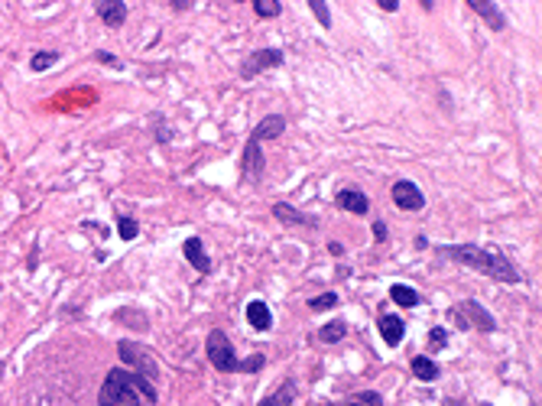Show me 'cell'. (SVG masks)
<instances>
[{
	"instance_id": "cell-3",
	"label": "cell",
	"mask_w": 542,
	"mask_h": 406,
	"mask_svg": "<svg viewBox=\"0 0 542 406\" xmlns=\"http://www.w3.org/2000/svg\"><path fill=\"white\" fill-rule=\"evenodd\" d=\"M208 358H211V364H215L221 374H241V358H237L231 338H227L221 329H215L208 335Z\"/></svg>"
},
{
	"instance_id": "cell-2",
	"label": "cell",
	"mask_w": 542,
	"mask_h": 406,
	"mask_svg": "<svg viewBox=\"0 0 542 406\" xmlns=\"http://www.w3.org/2000/svg\"><path fill=\"white\" fill-rule=\"evenodd\" d=\"M442 254L451 257V260H458V264H465V266H471L477 273L494 276L500 283H520V280H523L513 260H510L504 250H497V247L461 244V247H442Z\"/></svg>"
},
{
	"instance_id": "cell-10",
	"label": "cell",
	"mask_w": 542,
	"mask_h": 406,
	"mask_svg": "<svg viewBox=\"0 0 542 406\" xmlns=\"http://www.w3.org/2000/svg\"><path fill=\"white\" fill-rule=\"evenodd\" d=\"M296 400H299V384L289 377V380H283V384L273 390L270 397H263L257 406H292Z\"/></svg>"
},
{
	"instance_id": "cell-19",
	"label": "cell",
	"mask_w": 542,
	"mask_h": 406,
	"mask_svg": "<svg viewBox=\"0 0 542 406\" xmlns=\"http://www.w3.org/2000/svg\"><path fill=\"white\" fill-rule=\"evenodd\" d=\"M390 299L396 306H406V309H412V306H419L422 303V296L412 290V286H402V283H393L390 286Z\"/></svg>"
},
{
	"instance_id": "cell-25",
	"label": "cell",
	"mask_w": 542,
	"mask_h": 406,
	"mask_svg": "<svg viewBox=\"0 0 542 406\" xmlns=\"http://www.w3.org/2000/svg\"><path fill=\"white\" fill-rule=\"evenodd\" d=\"M52 62H59V52H36L33 56V72H46V68H52Z\"/></svg>"
},
{
	"instance_id": "cell-24",
	"label": "cell",
	"mask_w": 542,
	"mask_h": 406,
	"mask_svg": "<svg viewBox=\"0 0 542 406\" xmlns=\"http://www.w3.org/2000/svg\"><path fill=\"white\" fill-rule=\"evenodd\" d=\"M341 303L335 293H322V296H315V299H309V309L312 312H322V309H335V306Z\"/></svg>"
},
{
	"instance_id": "cell-12",
	"label": "cell",
	"mask_w": 542,
	"mask_h": 406,
	"mask_svg": "<svg viewBox=\"0 0 542 406\" xmlns=\"http://www.w3.org/2000/svg\"><path fill=\"white\" fill-rule=\"evenodd\" d=\"M182 254H186V260L195 266L198 273H208V270H211V260H208V254H205V244H202L198 237H188L186 244H182Z\"/></svg>"
},
{
	"instance_id": "cell-11",
	"label": "cell",
	"mask_w": 542,
	"mask_h": 406,
	"mask_svg": "<svg viewBox=\"0 0 542 406\" xmlns=\"http://www.w3.org/2000/svg\"><path fill=\"white\" fill-rule=\"evenodd\" d=\"M94 13H98L107 27H121L123 20H127V3H121V0H98V3H94Z\"/></svg>"
},
{
	"instance_id": "cell-29",
	"label": "cell",
	"mask_w": 542,
	"mask_h": 406,
	"mask_svg": "<svg viewBox=\"0 0 542 406\" xmlns=\"http://www.w3.org/2000/svg\"><path fill=\"white\" fill-rule=\"evenodd\" d=\"M94 59H98V62H107V66H114V68H121V59L111 56V52H94Z\"/></svg>"
},
{
	"instance_id": "cell-27",
	"label": "cell",
	"mask_w": 542,
	"mask_h": 406,
	"mask_svg": "<svg viewBox=\"0 0 542 406\" xmlns=\"http://www.w3.org/2000/svg\"><path fill=\"white\" fill-rule=\"evenodd\" d=\"M309 7L315 10V17H318V23H322V27H331V13H328V7L322 3V0H312Z\"/></svg>"
},
{
	"instance_id": "cell-1",
	"label": "cell",
	"mask_w": 542,
	"mask_h": 406,
	"mask_svg": "<svg viewBox=\"0 0 542 406\" xmlns=\"http://www.w3.org/2000/svg\"><path fill=\"white\" fill-rule=\"evenodd\" d=\"M156 384L127 368H114L98 393V406H156Z\"/></svg>"
},
{
	"instance_id": "cell-6",
	"label": "cell",
	"mask_w": 542,
	"mask_h": 406,
	"mask_svg": "<svg viewBox=\"0 0 542 406\" xmlns=\"http://www.w3.org/2000/svg\"><path fill=\"white\" fill-rule=\"evenodd\" d=\"M276 66H283V52H280V49H257V52H250V56L243 59L241 78H257L260 72L276 68Z\"/></svg>"
},
{
	"instance_id": "cell-28",
	"label": "cell",
	"mask_w": 542,
	"mask_h": 406,
	"mask_svg": "<svg viewBox=\"0 0 542 406\" xmlns=\"http://www.w3.org/2000/svg\"><path fill=\"white\" fill-rule=\"evenodd\" d=\"M266 361H263V354H253V358L241 361V374H250V370H260Z\"/></svg>"
},
{
	"instance_id": "cell-8",
	"label": "cell",
	"mask_w": 542,
	"mask_h": 406,
	"mask_svg": "<svg viewBox=\"0 0 542 406\" xmlns=\"http://www.w3.org/2000/svg\"><path fill=\"white\" fill-rule=\"evenodd\" d=\"M283 130H286V117H283V114H270V117H263V121L250 130V140H247V143L276 140V137H280Z\"/></svg>"
},
{
	"instance_id": "cell-4",
	"label": "cell",
	"mask_w": 542,
	"mask_h": 406,
	"mask_svg": "<svg viewBox=\"0 0 542 406\" xmlns=\"http://www.w3.org/2000/svg\"><path fill=\"white\" fill-rule=\"evenodd\" d=\"M117 354H121L123 364L137 368L133 374H140V377H146L150 384H156L159 368H156V361H153V354L146 348H140L137 341H121V345H117Z\"/></svg>"
},
{
	"instance_id": "cell-32",
	"label": "cell",
	"mask_w": 542,
	"mask_h": 406,
	"mask_svg": "<svg viewBox=\"0 0 542 406\" xmlns=\"http://www.w3.org/2000/svg\"><path fill=\"white\" fill-rule=\"evenodd\" d=\"M328 247H331V254H335V257H341V254H345V244H338V241H331Z\"/></svg>"
},
{
	"instance_id": "cell-9",
	"label": "cell",
	"mask_w": 542,
	"mask_h": 406,
	"mask_svg": "<svg viewBox=\"0 0 542 406\" xmlns=\"http://www.w3.org/2000/svg\"><path fill=\"white\" fill-rule=\"evenodd\" d=\"M263 166H266V160H263L260 143H247V150H243V172H241V176L247 182H260Z\"/></svg>"
},
{
	"instance_id": "cell-26",
	"label": "cell",
	"mask_w": 542,
	"mask_h": 406,
	"mask_svg": "<svg viewBox=\"0 0 542 406\" xmlns=\"http://www.w3.org/2000/svg\"><path fill=\"white\" fill-rule=\"evenodd\" d=\"M445 345H449V331H445V329H432L429 331V348L432 351H442Z\"/></svg>"
},
{
	"instance_id": "cell-33",
	"label": "cell",
	"mask_w": 542,
	"mask_h": 406,
	"mask_svg": "<svg viewBox=\"0 0 542 406\" xmlns=\"http://www.w3.org/2000/svg\"><path fill=\"white\" fill-rule=\"evenodd\" d=\"M192 7V0H176V3H172V10H188Z\"/></svg>"
},
{
	"instance_id": "cell-16",
	"label": "cell",
	"mask_w": 542,
	"mask_h": 406,
	"mask_svg": "<svg viewBox=\"0 0 542 406\" xmlns=\"http://www.w3.org/2000/svg\"><path fill=\"white\" fill-rule=\"evenodd\" d=\"M380 335H384V341L390 348H396L402 341V335H406V325H402L400 315H384V319H380Z\"/></svg>"
},
{
	"instance_id": "cell-18",
	"label": "cell",
	"mask_w": 542,
	"mask_h": 406,
	"mask_svg": "<svg viewBox=\"0 0 542 406\" xmlns=\"http://www.w3.org/2000/svg\"><path fill=\"white\" fill-rule=\"evenodd\" d=\"M409 368H412V377H416V380H426V384L439 377V364H435L432 358H426V354H416Z\"/></svg>"
},
{
	"instance_id": "cell-23",
	"label": "cell",
	"mask_w": 542,
	"mask_h": 406,
	"mask_svg": "<svg viewBox=\"0 0 542 406\" xmlns=\"http://www.w3.org/2000/svg\"><path fill=\"white\" fill-rule=\"evenodd\" d=\"M117 234L123 237V241H133V237L140 234V225H137V221H133V218H117Z\"/></svg>"
},
{
	"instance_id": "cell-31",
	"label": "cell",
	"mask_w": 542,
	"mask_h": 406,
	"mask_svg": "<svg viewBox=\"0 0 542 406\" xmlns=\"http://www.w3.org/2000/svg\"><path fill=\"white\" fill-rule=\"evenodd\" d=\"M380 10H390L393 13V10H400V3H396V0H380Z\"/></svg>"
},
{
	"instance_id": "cell-20",
	"label": "cell",
	"mask_w": 542,
	"mask_h": 406,
	"mask_svg": "<svg viewBox=\"0 0 542 406\" xmlns=\"http://www.w3.org/2000/svg\"><path fill=\"white\" fill-rule=\"evenodd\" d=\"M318 335H322V341L335 345V341H341L347 335V325L341 319H338V322H328V325H322V331H318Z\"/></svg>"
},
{
	"instance_id": "cell-7",
	"label": "cell",
	"mask_w": 542,
	"mask_h": 406,
	"mask_svg": "<svg viewBox=\"0 0 542 406\" xmlns=\"http://www.w3.org/2000/svg\"><path fill=\"white\" fill-rule=\"evenodd\" d=\"M393 202H396V208H402V211H419V208H426V195H422L419 186L409 179H400L393 186Z\"/></svg>"
},
{
	"instance_id": "cell-30",
	"label": "cell",
	"mask_w": 542,
	"mask_h": 406,
	"mask_svg": "<svg viewBox=\"0 0 542 406\" xmlns=\"http://www.w3.org/2000/svg\"><path fill=\"white\" fill-rule=\"evenodd\" d=\"M374 237L377 241H386V225L384 221H374Z\"/></svg>"
},
{
	"instance_id": "cell-15",
	"label": "cell",
	"mask_w": 542,
	"mask_h": 406,
	"mask_svg": "<svg viewBox=\"0 0 542 406\" xmlns=\"http://www.w3.org/2000/svg\"><path fill=\"white\" fill-rule=\"evenodd\" d=\"M273 218H276V221H283V225H312V227H315V218L296 211L289 202H276V205H273Z\"/></svg>"
},
{
	"instance_id": "cell-17",
	"label": "cell",
	"mask_w": 542,
	"mask_h": 406,
	"mask_svg": "<svg viewBox=\"0 0 542 406\" xmlns=\"http://www.w3.org/2000/svg\"><path fill=\"white\" fill-rule=\"evenodd\" d=\"M471 10H477V17L487 20V23H490V29H504L506 27V20L500 17L497 3H490V0H471Z\"/></svg>"
},
{
	"instance_id": "cell-13",
	"label": "cell",
	"mask_w": 542,
	"mask_h": 406,
	"mask_svg": "<svg viewBox=\"0 0 542 406\" xmlns=\"http://www.w3.org/2000/svg\"><path fill=\"white\" fill-rule=\"evenodd\" d=\"M338 205L345 208V211H354V215H367L370 211V202L361 189H341L338 192Z\"/></svg>"
},
{
	"instance_id": "cell-14",
	"label": "cell",
	"mask_w": 542,
	"mask_h": 406,
	"mask_svg": "<svg viewBox=\"0 0 542 406\" xmlns=\"http://www.w3.org/2000/svg\"><path fill=\"white\" fill-rule=\"evenodd\" d=\"M247 322H250L257 331H270V325H273L270 306L263 303V299H250V306H247Z\"/></svg>"
},
{
	"instance_id": "cell-22",
	"label": "cell",
	"mask_w": 542,
	"mask_h": 406,
	"mask_svg": "<svg viewBox=\"0 0 542 406\" xmlns=\"http://www.w3.org/2000/svg\"><path fill=\"white\" fill-rule=\"evenodd\" d=\"M253 10H257L263 20H270V17H280L283 13V3L280 0H253Z\"/></svg>"
},
{
	"instance_id": "cell-5",
	"label": "cell",
	"mask_w": 542,
	"mask_h": 406,
	"mask_svg": "<svg viewBox=\"0 0 542 406\" xmlns=\"http://www.w3.org/2000/svg\"><path fill=\"white\" fill-rule=\"evenodd\" d=\"M455 322H458V329H484V331H494V315L484 309V306H477L474 299H465L461 306L451 309Z\"/></svg>"
},
{
	"instance_id": "cell-21",
	"label": "cell",
	"mask_w": 542,
	"mask_h": 406,
	"mask_svg": "<svg viewBox=\"0 0 542 406\" xmlns=\"http://www.w3.org/2000/svg\"><path fill=\"white\" fill-rule=\"evenodd\" d=\"M347 406H384V397L377 390H361V393L347 400Z\"/></svg>"
}]
</instances>
